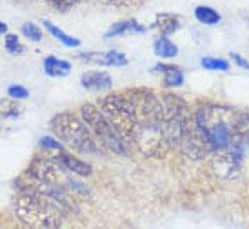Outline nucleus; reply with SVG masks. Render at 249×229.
<instances>
[{"mask_svg":"<svg viewBox=\"0 0 249 229\" xmlns=\"http://www.w3.org/2000/svg\"><path fill=\"white\" fill-rule=\"evenodd\" d=\"M236 115L238 109L228 104H204L193 113L195 129L208 144L211 153L236 144Z\"/></svg>","mask_w":249,"mask_h":229,"instance_id":"1","label":"nucleus"},{"mask_svg":"<svg viewBox=\"0 0 249 229\" xmlns=\"http://www.w3.org/2000/svg\"><path fill=\"white\" fill-rule=\"evenodd\" d=\"M13 208L17 220L26 228H60L66 215L48 196H44L40 191L22 182H18V194L15 198Z\"/></svg>","mask_w":249,"mask_h":229,"instance_id":"2","label":"nucleus"},{"mask_svg":"<svg viewBox=\"0 0 249 229\" xmlns=\"http://www.w3.org/2000/svg\"><path fill=\"white\" fill-rule=\"evenodd\" d=\"M98 107L109 120V124L115 127L118 137L124 140L127 146L135 144L139 115H137V107L131 102V98L125 93H109L98 100Z\"/></svg>","mask_w":249,"mask_h":229,"instance_id":"3","label":"nucleus"},{"mask_svg":"<svg viewBox=\"0 0 249 229\" xmlns=\"http://www.w3.org/2000/svg\"><path fill=\"white\" fill-rule=\"evenodd\" d=\"M51 129L56 135V139H60L75 151L88 155L98 153L97 139L93 137L82 117H76L73 111H62L55 115L51 120Z\"/></svg>","mask_w":249,"mask_h":229,"instance_id":"4","label":"nucleus"},{"mask_svg":"<svg viewBox=\"0 0 249 229\" xmlns=\"http://www.w3.org/2000/svg\"><path fill=\"white\" fill-rule=\"evenodd\" d=\"M162 106L166 115V135L171 149L180 147L193 120V113L186 100L175 93H162Z\"/></svg>","mask_w":249,"mask_h":229,"instance_id":"5","label":"nucleus"},{"mask_svg":"<svg viewBox=\"0 0 249 229\" xmlns=\"http://www.w3.org/2000/svg\"><path fill=\"white\" fill-rule=\"evenodd\" d=\"M80 117L93 133V137L106 146L109 151L118 153V155H127V144L118 137L115 127L109 124V120L106 118L102 109L95 104H84L80 107Z\"/></svg>","mask_w":249,"mask_h":229,"instance_id":"6","label":"nucleus"},{"mask_svg":"<svg viewBox=\"0 0 249 229\" xmlns=\"http://www.w3.org/2000/svg\"><path fill=\"white\" fill-rule=\"evenodd\" d=\"M55 159L49 157H35L33 162L28 166L26 173L22 175L20 182L29 184V186H64L66 182V173Z\"/></svg>","mask_w":249,"mask_h":229,"instance_id":"7","label":"nucleus"},{"mask_svg":"<svg viewBox=\"0 0 249 229\" xmlns=\"http://www.w3.org/2000/svg\"><path fill=\"white\" fill-rule=\"evenodd\" d=\"M244 151H246V146L242 144H231L220 151H214L209 164L211 173L220 180L236 178L244 166Z\"/></svg>","mask_w":249,"mask_h":229,"instance_id":"8","label":"nucleus"},{"mask_svg":"<svg viewBox=\"0 0 249 229\" xmlns=\"http://www.w3.org/2000/svg\"><path fill=\"white\" fill-rule=\"evenodd\" d=\"M78 58H82L84 62H93L98 66H111V68H124L129 64L127 56L122 51L117 49H109V51H86V53H78Z\"/></svg>","mask_w":249,"mask_h":229,"instance_id":"9","label":"nucleus"},{"mask_svg":"<svg viewBox=\"0 0 249 229\" xmlns=\"http://www.w3.org/2000/svg\"><path fill=\"white\" fill-rule=\"evenodd\" d=\"M53 159L60 164V166L66 169V171H70V173L76 175V176H82V178H88L93 175V167L88 164V162H84L80 160L78 157L75 155H71V153H66V151H58L55 153V157Z\"/></svg>","mask_w":249,"mask_h":229,"instance_id":"10","label":"nucleus"},{"mask_svg":"<svg viewBox=\"0 0 249 229\" xmlns=\"http://www.w3.org/2000/svg\"><path fill=\"white\" fill-rule=\"evenodd\" d=\"M80 84L88 91H107L113 88V78L106 71H86L80 76Z\"/></svg>","mask_w":249,"mask_h":229,"instance_id":"11","label":"nucleus"},{"mask_svg":"<svg viewBox=\"0 0 249 229\" xmlns=\"http://www.w3.org/2000/svg\"><path fill=\"white\" fill-rule=\"evenodd\" d=\"M147 28L139 24L137 20H120L117 24H113L107 31L104 33V38H117V36H127V35H135V33H145Z\"/></svg>","mask_w":249,"mask_h":229,"instance_id":"12","label":"nucleus"},{"mask_svg":"<svg viewBox=\"0 0 249 229\" xmlns=\"http://www.w3.org/2000/svg\"><path fill=\"white\" fill-rule=\"evenodd\" d=\"M42 68H44V73L51 78H64V76H68L71 73V64L68 60H62V58H56V56L49 55L44 58V64H42Z\"/></svg>","mask_w":249,"mask_h":229,"instance_id":"13","label":"nucleus"},{"mask_svg":"<svg viewBox=\"0 0 249 229\" xmlns=\"http://www.w3.org/2000/svg\"><path fill=\"white\" fill-rule=\"evenodd\" d=\"M153 29H157L160 35H173L180 28V18L175 13H159L155 17V22L151 24Z\"/></svg>","mask_w":249,"mask_h":229,"instance_id":"14","label":"nucleus"},{"mask_svg":"<svg viewBox=\"0 0 249 229\" xmlns=\"http://www.w3.org/2000/svg\"><path fill=\"white\" fill-rule=\"evenodd\" d=\"M153 53H155V56H159V58L169 60V58H175V56L178 55V48L166 35H160L155 40V44H153Z\"/></svg>","mask_w":249,"mask_h":229,"instance_id":"15","label":"nucleus"},{"mask_svg":"<svg viewBox=\"0 0 249 229\" xmlns=\"http://www.w3.org/2000/svg\"><path fill=\"white\" fill-rule=\"evenodd\" d=\"M44 28H46V31H48L51 36H55L56 40L60 42L62 46H66V48H78L82 42H80V38H76V36H71L68 35L64 29H60L58 26H55L53 22L49 20H44Z\"/></svg>","mask_w":249,"mask_h":229,"instance_id":"16","label":"nucleus"},{"mask_svg":"<svg viewBox=\"0 0 249 229\" xmlns=\"http://www.w3.org/2000/svg\"><path fill=\"white\" fill-rule=\"evenodd\" d=\"M24 111L22 104H18L17 98H2L0 100V120H15Z\"/></svg>","mask_w":249,"mask_h":229,"instance_id":"17","label":"nucleus"},{"mask_svg":"<svg viewBox=\"0 0 249 229\" xmlns=\"http://www.w3.org/2000/svg\"><path fill=\"white\" fill-rule=\"evenodd\" d=\"M195 18L200 22V24H204V26H216V24H220V20H222L220 13L209 6L195 7Z\"/></svg>","mask_w":249,"mask_h":229,"instance_id":"18","label":"nucleus"},{"mask_svg":"<svg viewBox=\"0 0 249 229\" xmlns=\"http://www.w3.org/2000/svg\"><path fill=\"white\" fill-rule=\"evenodd\" d=\"M200 66L208 71H222V73L229 71V62L220 56H202Z\"/></svg>","mask_w":249,"mask_h":229,"instance_id":"19","label":"nucleus"},{"mask_svg":"<svg viewBox=\"0 0 249 229\" xmlns=\"http://www.w3.org/2000/svg\"><path fill=\"white\" fill-rule=\"evenodd\" d=\"M164 88H180L182 84H184V71L180 70V68H173V70H169L167 73H164Z\"/></svg>","mask_w":249,"mask_h":229,"instance_id":"20","label":"nucleus"},{"mask_svg":"<svg viewBox=\"0 0 249 229\" xmlns=\"http://www.w3.org/2000/svg\"><path fill=\"white\" fill-rule=\"evenodd\" d=\"M4 48H6V51L9 53V55H13V56H18L24 53V46H22L20 38H18L17 35H13V33H6Z\"/></svg>","mask_w":249,"mask_h":229,"instance_id":"21","label":"nucleus"},{"mask_svg":"<svg viewBox=\"0 0 249 229\" xmlns=\"http://www.w3.org/2000/svg\"><path fill=\"white\" fill-rule=\"evenodd\" d=\"M38 147L44 149V151H53V153L64 151L62 140L55 139V137H49V135H46V137H42V139L38 140Z\"/></svg>","mask_w":249,"mask_h":229,"instance_id":"22","label":"nucleus"},{"mask_svg":"<svg viewBox=\"0 0 249 229\" xmlns=\"http://www.w3.org/2000/svg\"><path fill=\"white\" fill-rule=\"evenodd\" d=\"M22 35L26 36L28 40H31V42H40L42 40V33L40 31V28L36 26V24H33V22H26L24 26H22Z\"/></svg>","mask_w":249,"mask_h":229,"instance_id":"23","label":"nucleus"},{"mask_svg":"<svg viewBox=\"0 0 249 229\" xmlns=\"http://www.w3.org/2000/svg\"><path fill=\"white\" fill-rule=\"evenodd\" d=\"M80 0H46V4L51 6L53 9L56 11H60V13H66V11H70L71 7L76 6Z\"/></svg>","mask_w":249,"mask_h":229,"instance_id":"24","label":"nucleus"},{"mask_svg":"<svg viewBox=\"0 0 249 229\" xmlns=\"http://www.w3.org/2000/svg\"><path fill=\"white\" fill-rule=\"evenodd\" d=\"M7 95L11 98H17V100H26L29 97V91L24 86H20V84H11L7 88Z\"/></svg>","mask_w":249,"mask_h":229,"instance_id":"25","label":"nucleus"},{"mask_svg":"<svg viewBox=\"0 0 249 229\" xmlns=\"http://www.w3.org/2000/svg\"><path fill=\"white\" fill-rule=\"evenodd\" d=\"M229 56H231V58H233V60H235V62L238 64L240 68H242V70L249 71V62L246 60V58H244L242 55H238V53H235V51H233V53H229Z\"/></svg>","mask_w":249,"mask_h":229,"instance_id":"26","label":"nucleus"},{"mask_svg":"<svg viewBox=\"0 0 249 229\" xmlns=\"http://www.w3.org/2000/svg\"><path fill=\"white\" fill-rule=\"evenodd\" d=\"M173 68H177V66H175V64H164V62H159L157 64V66H153V73H162V75H164V73H167V71L169 70H173Z\"/></svg>","mask_w":249,"mask_h":229,"instance_id":"27","label":"nucleus"},{"mask_svg":"<svg viewBox=\"0 0 249 229\" xmlns=\"http://www.w3.org/2000/svg\"><path fill=\"white\" fill-rule=\"evenodd\" d=\"M7 33V24L0 20V35H6Z\"/></svg>","mask_w":249,"mask_h":229,"instance_id":"28","label":"nucleus"}]
</instances>
